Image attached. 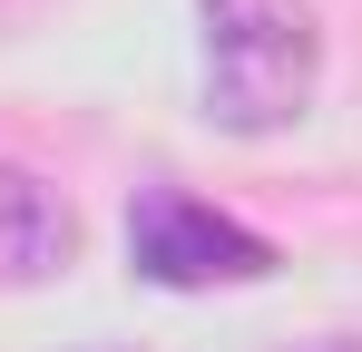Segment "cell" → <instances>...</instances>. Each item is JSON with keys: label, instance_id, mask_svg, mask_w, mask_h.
Returning a JSON list of instances; mask_svg holds the SVG:
<instances>
[{"label": "cell", "instance_id": "cell-1", "mask_svg": "<svg viewBox=\"0 0 362 352\" xmlns=\"http://www.w3.org/2000/svg\"><path fill=\"white\" fill-rule=\"evenodd\" d=\"M206 30V117L226 137H284L323 88L313 0H196Z\"/></svg>", "mask_w": 362, "mask_h": 352}, {"label": "cell", "instance_id": "cell-2", "mask_svg": "<svg viewBox=\"0 0 362 352\" xmlns=\"http://www.w3.org/2000/svg\"><path fill=\"white\" fill-rule=\"evenodd\" d=\"M127 264L167 293H206V284H264L274 274V245L235 216H216L206 196L186 186H147L127 206Z\"/></svg>", "mask_w": 362, "mask_h": 352}, {"label": "cell", "instance_id": "cell-3", "mask_svg": "<svg viewBox=\"0 0 362 352\" xmlns=\"http://www.w3.org/2000/svg\"><path fill=\"white\" fill-rule=\"evenodd\" d=\"M69 254H78L69 196L30 167H0V293H30L49 274H69Z\"/></svg>", "mask_w": 362, "mask_h": 352}]
</instances>
